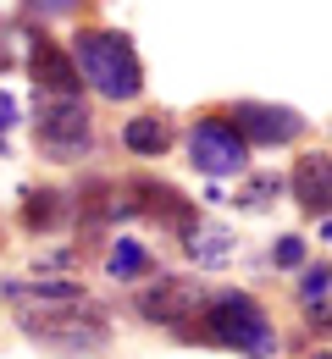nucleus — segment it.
I'll return each mask as SVG.
<instances>
[{
	"instance_id": "f257e3e1",
	"label": "nucleus",
	"mask_w": 332,
	"mask_h": 359,
	"mask_svg": "<svg viewBox=\"0 0 332 359\" xmlns=\"http://www.w3.org/2000/svg\"><path fill=\"white\" fill-rule=\"evenodd\" d=\"M6 304L17 315V326L45 343L50 354H100L111 343V320L95 299L78 287V282H61V276H34V282H6L0 287Z\"/></svg>"
},
{
	"instance_id": "f03ea898",
	"label": "nucleus",
	"mask_w": 332,
	"mask_h": 359,
	"mask_svg": "<svg viewBox=\"0 0 332 359\" xmlns=\"http://www.w3.org/2000/svg\"><path fill=\"white\" fill-rule=\"evenodd\" d=\"M72 67L105 100H139V89H144L139 50H133V39L122 28H84L72 39Z\"/></svg>"
},
{
	"instance_id": "7ed1b4c3",
	"label": "nucleus",
	"mask_w": 332,
	"mask_h": 359,
	"mask_svg": "<svg viewBox=\"0 0 332 359\" xmlns=\"http://www.w3.org/2000/svg\"><path fill=\"white\" fill-rule=\"evenodd\" d=\"M199 320H205L199 337H211V343H222V348H233V354H244V359H272L277 354V332H272L266 310H260L249 293H238V287L211 293V304H205Z\"/></svg>"
},
{
	"instance_id": "20e7f679",
	"label": "nucleus",
	"mask_w": 332,
	"mask_h": 359,
	"mask_svg": "<svg viewBox=\"0 0 332 359\" xmlns=\"http://www.w3.org/2000/svg\"><path fill=\"white\" fill-rule=\"evenodd\" d=\"M34 138H39V155L55 166H72L95 149V116L84 100H39L34 111Z\"/></svg>"
},
{
	"instance_id": "39448f33",
	"label": "nucleus",
	"mask_w": 332,
	"mask_h": 359,
	"mask_svg": "<svg viewBox=\"0 0 332 359\" xmlns=\"http://www.w3.org/2000/svg\"><path fill=\"white\" fill-rule=\"evenodd\" d=\"M189 161L205 177H238L249 166V144L233 133L227 116H199L189 128Z\"/></svg>"
},
{
	"instance_id": "423d86ee",
	"label": "nucleus",
	"mask_w": 332,
	"mask_h": 359,
	"mask_svg": "<svg viewBox=\"0 0 332 359\" xmlns=\"http://www.w3.org/2000/svg\"><path fill=\"white\" fill-rule=\"evenodd\" d=\"M227 122H233V133L244 138V144H266V149L299 144V138L310 133V122H305L299 111H288V105H272V100H238Z\"/></svg>"
},
{
	"instance_id": "0eeeda50",
	"label": "nucleus",
	"mask_w": 332,
	"mask_h": 359,
	"mask_svg": "<svg viewBox=\"0 0 332 359\" xmlns=\"http://www.w3.org/2000/svg\"><path fill=\"white\" fill-rule=\"evenodd\" d=\"M128 194V216H150V222H161V226H172L178 238H189L194 226V205L172 188V182H161V177H139V182H128L122 188Z\"/></svg>"
},
{
	"instance_id": "6e6552de",
	"label": "nucleus",
	"mask_w": 332,
	"mask_h": 359,
	"mask_svg": "<svg viewBox=\"0 0 332 359\" xmlns=\"http://www.w3.org/2000/svg\"><path fill=\"white\" fill-rule=\"evenodd\" d=\"M205 304H211V293L194 287V282H178V276H161V282H150L139 293V310L155 326H183V332H189V320L205 315Z\"/></svg>"
},
{
	"instance_id": "1a4fd4ad",
	"label": "nucleus",
	"mask_w": 332,
	"mask_h": 359,
	"mask_svg": "<svg viewBox=\"0 0 332 359\" xmlns=\"http://www.w3.org/2000/svg\"><path fill=\"white\" fill-rule=\"evenodd\" d=\"M28 72H34V83L45 89V100H78V67H72V55L61 45H50V39H39L34 45V55H28Z\"/></svg>"
},
{
	"instance_id": "9d476101",
	"label": "nucleus",
	"mask_w": 332,
	"mask_h": 359,
	"mask_svg": "<svg viewBox=\"0 0 332 359\" xmlns=\"http://www.w3.org/2000/svg\"><path fill=\"white\" fill-rule=\"evenodd\" d=\"M293 194L310 216H332V155H305L293 166Z\"/></svg>"
},
{
	"instance_id": "9b49d317",
	"label": "nucleus",
	"mask_w": 332,
	"mask_h": 359,
	"mask_svg": "<svg viewBox=\"0 0 332 359\" xmlns=\"http://www.w3.org/2000/svg\"><path fill=\"white\" fill-rule=\"evenodd\" d=\"M128 216V194L117 188V182H84V199H78V222H84V232L95 238V232H105L111 222H122Z\"/></svg>"
},
{
	"instance_id": "f8f14e48",
	"label": "nucleus",
	"mask_w": 332,
	"mask_h": 359,
	"mask_svg": "<svg viewBox=\"0 0 332 359\" xmlns=\"http://www.w3.org/2000/svg\"><path fill=\"white\" fill-rule=\"evenodd\" d=\"M122 144H128V155H144V161H155V155H166L178 133H172V122L166 116H133L128 128H122Z\"/></svg>"
},
{
	"instance_id": "ddd939ff",
	"label": "nucleus",
	"mask_w": 332,
	"mask_h": 359,
	"mask_svg": "<svg viewBox=\"0 0 332 359\" xmlns=\"http://www.w3.org/2000/svg\"><path fill=\"white\" fill-rule=\"evenodd\" d=\"M105 271H111L117 282H139L144 271H150L144 243H133V238H117V243H111V255H105Z\"/></svg>"
},
{
	"instance_id": "4468645a",
	"label": "nucleus",
	"mask_w": 332,
	"mask_h": 359,
	"mask_svg": "<svg viewBox=\"0 0 332 359\" xmlns=\"http://www.w3.org/2000/svg\"><path fill=\"white\" fill-rule=\"evenodd\" d=\"M55 222H61V194H55V188H34V194L22 199V226H28V232H50Z\"/></svg>"
},
{
	"instance_id": "2eb2a0df",
	"label": "nucleus",
	"mask_w": 332,
	"mask_h": 359,
	"mask_svg": "<svg viewBox=\"0 0 332 359\" xmlns=\"http://www.w3.org/2000/svg\"><path fill=\"white\" fill-rule=\"evenodd\" d=\"M183 249H189L199 266H216V260L233 249V238H227V232H222V238H211V226H194L189 238H183Z\"/></svg>"
},
{
	"instance_id": "dca6fc26",
	"label": "nucleus",
	"mask_w": 332,
	"mask_h": 359,
	"mask_svg": "<svg viewBox=\"0 0 332 359\" xmlns=\"http://www.w3.org/2000/svg\"><path fill=\"white\" fill-rule=\"evenodd\" d=\"M327 287H332V266H305V271H299V293H305V304L321 299Z\"/></svg>"
},
{
	"instance_id": "f3484780",
	"label": "nucleus",
	"mask_w": 332,
	"mask_h": 359,
	"mask_svg": "<svg viewBox=\"0 0 332 359\" xmlns=\"http://www.w3.org/2000/svg\"><path fill=\"white\" fill-rule=\"evenodd\" d=\"M299 260H305V243H299V238H283V243H277V266H299Z\"/></svg>"
},
{
	"instance_id": "a211bd4d",
	"label": "nucleus",
	"mask_w": 332,
	"mask_h": 359,
	"mask_svg": "<svg viewBox=\"0 0 332 359\" xmlns=\"http://www.w3.org/2000/svg\"><path fill=\"white\" fill-rule=\"evenodd\" d=\"M11 128H17V100H11V94L0 89V138L11 133Z\"/></svg>"
},
{
	"instance_id": "6ab92c4d",
	"label": "nucleus",
	"mask_w": 332,
	"mask_h": 359,
	"mask_svg": "<svg viewBox=\"0 0 332 359\" xmlns=\"http://www.w3.org/2000/svg\"><path fill=\"white\" fill-rule=\"evenodd\" d=\"M310 359H332V354H310Z\"/></svg>"
}]
</instances>
